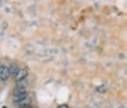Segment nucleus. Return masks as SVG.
<instances>
[{
	"instance_id": "9d476101",
	"label": "nucleus",
	"mask_w": 127,
	"mask_h": 108,
	"mask_svg": "<svg viewBox=\"0 0 127 108\" xmlns=\"http://www.w3.org/2000/svg\"><path fill=\"white\" fill-rule=\"evenodd\" d=\"M2 108H8V107H6V106H4V107H2Z\"/></svg>"
},
{
	"instance_id": "423d86ee",
	"label": "nucleus",
	"mask_w": 127,
	"mask_h": 108,
	"mask_svg": "<svg viewBox=\"0 0 127 108\" xmlns=\"http://www.w3.org/2000/svg\"><path fill=\"white\" fill-rule=\"evenodd\" d=\"M28 85V81L26 80V78H24L23 80H20L17 81V87H21V88H24V89H26V87Z\"/></svg>"
},
{
	"instance_id": "7ed1b4c3",
	"label": "nucleus",
	"mask_w": 127,
	"mask_h": 108,
	"mask_svg": "<svg viewBox=\"0 0 127 108\" xmlns=\"http://www.w3.org/2000/svg\"><path fill=\"white\" fill-rule=\"evenodd\" d=\"M27 98H28L27 92H24L21 95L13 96V101H14V103H16V104H18V103H23V101L25 100Z\"/></svg>"
},
{
	"instance_id": "20e7f679",
	"label": "nucleus",
	"mask_w": 127,
	"mask_h": 108,
	"mask_svg": "<svg viewBox=\"0 0 127 108\" xmlns=\"http://www.w3.org/2000/svg\"><path fill=\"white\" fill-rule=\"evenodd\" d=\"M9 74H10L11 75L14 76L15 77V75L17 74V72L19 71V67L17 64H14V63H12V64H10V66H9Z\"/></svg>"
},
{
	"instance_id": "f257e3e1",
	"label": "nucleus",
	"mask_w": 127,
	"mask_h": 108,
	"mask_svg": "<svg viewBox=\"0 0 127 108\" xmlns=\"http://www.w3.org/2000/svg\"><path fill=\"white\" fill-rule=\"evenodd\" d=\"M9 75H10V74H9V68L4 65L0 66V78L2 81H6L9 78Z\"/></svg>"
},
{
	"instance_id": "0eeeda50",
	"label": "nucleus",
	"mask_w": 127,
	"mask_h": 108,
	"mask_svg": "<svg viewBox=\"0 0 127 108\" xmlns=\"http://www.w3.org/2000/svg\"><path fill=\"white\" fill-rule=\"evenodd\" d=\"M96 90H97V92H99L104 93V92H106L107 88H106V86H105L104 85H102L99 86L98 88H96Z\"/></svg>"
},
{
	"instance_id": "f03ea898",
	"label": "nucleus",
	"mask_w": 127,
	"mask_h": 108,
	"mask_svg": "<svg viewBox=\"0 0 127 108\" xmlns=\"http://www.w3.org/2000/svg\"><path fill=\"white\" fill-rule=\"evenodd\" d=\"M28 75V71L27 69H20L17 75H15V80L17 81L20 80H23L24 78H26Z\"/></svg>"
},
{
	"instance_id": "6e6552de",
	"label": "nucleus",
	"mask_w": 127,
	"mask_h": 108,
	"mask_svg": "<svg viewBox=\"0 0 127 108\" xmlns=\"http://www.w3.org/2000/svg\"><path fill=\"white\" fill-rule=\"evenodd\" d=\"M19 108H34V107H32L30 104H28V103H24V104H21L19 106Z\"/></svg>"
},
{
	"instance_id": "39448f33",
	"label": "nucleus",
	"mask_w": 127,
	"mask_h": 108,
	"mask_svg": "<svg viewBox=\"0 0 127 108\" xmlns=\"http://www.w3.org/2000/svg\"><path fill=\"white\" fill-rule=\"evenodd\" d=\"M24 92H26V89H24V88H21V87H17V86H16L15 88H14L13 92V96L21 95V94L24 93Z\"/></svg>"
},
{
	"instance_id": "1a4fd4ad",
	"label": "nucleus",
	"mask_w": 127,
	"mask_h": 108,
	"mask_svg": "<svg viewBox=\"0 0 127 108\" xmlns=\"http://www.w3.org/2000/svg\"><path fill=\"white\" fill-rule=\"evenodd\" d=\"M57 108H69V107H68L67 104H61L60 106H58Z\"/></svg>"
}]
</instances>
